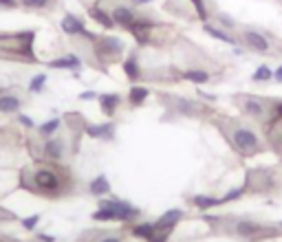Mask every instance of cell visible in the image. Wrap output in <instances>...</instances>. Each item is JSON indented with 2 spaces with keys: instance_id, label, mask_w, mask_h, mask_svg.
Masks as SVG:
<instances>
[{
  "instance_id": "29",
  "label": "cell",
  "mask_w": 282,
  "mask_h": 242,
  "mask_svg": "<svg viewBox=\"0 0 282 242\" xmlns=\"http://www.w3.org/2000/svg\"><path fill=\"white\" fill-rule=\"evenodd\" d=\"M44 81H47V77H44V75H35V77H33V81H31V86H29V90H31V92L42 90Z\"/></svg>"
},
{
  "instance_id": "16",
  "label": "cell",
  "mask_w": 282,
  "mask_h": 242,
  "mask_svg": "<svg viewBox=\"0 0 282 242\" xmlns=\"http://www.w3.org/2000/svg\"><path fill=\"white\" fill-rule=\"evenodd\" d=\"M89 13H91V18L97 20V22H99L101 27H106V29H110V27H112V22H115V20H112L108 13H104L101 9H97V7H93Z\"/></svg>"
},
{
  "instance_id": "39",
  "label": "cell",
  "mask_w": 282,
  "mask_h": 242,
  "mask_svg": "<svg viewBox=\"0 0 282 242\" xmlns=\"http://www.w3.org/2000/svg\"><path fill=\"white\" fill-rule=\"evenodd\" d=\"M40 240H44V242H53V238H51V236H40Z\"/></svg>"
},
{
  "instance_id": "34",
  "label": "cell",
  "mask_w": 282,
  "mask_h": 242,
  "mask_svg": "<svg viewBox=\"0 0 282 242\" xmlns=\"http://www.w3.org/2000/svg\"><path fill=\"white\" fill-rule=\"evenodd\" d=\"M218 18H220V22H225L227 27H232V24H234V20H232V18H227V15H218Z\"/></svg>"
},
{
  "instance_id": "35",
  "label": "cell",
  "mask_w": 282,
  "mask_h": 242,
  "mask_svg": "<svg viewBox=\"0 0 282 242\" xmlns=\"http://www.w3.org/2000/svg\"><path fill=\"white\" fill-rule=\"evenodd\" d=\"M13 4H16L13 0H0V7H13Z\"/></svg>"
},
{
  "instance_id": "31",
  "label": "cell",
  "mask_w": 282,
  "mask_h": 242,
  "mask_svg": "<svg viewBox=\"0 0 282 242\" xmlns=\"http://www.w3.org/2000/svg\"><path fill=\"white\" fill-rule=\"evenodd\" d=\"M38 220H40V216H29V218H24V220H22L24 229H33L35 225H38Z\"/></svg>"
},
{
  "instance_id": "24",
  "label": "cell",
  "mask_w": 282,
  "mask_h": 242,
  "mask_svg": "<svg viewBox=\"0 0 282 242\" xmlns=\"http://www.w3.org/2000/svg\"><path fill=\"white\" fill-rule=\"evenodd\" d=\"M93 218L95 220H117V214L112 212V209H108V207H101L99 212L93 214Z\"/></svg>"
},
{
  "instance_id": "3",
  "label": "cell",
  "mask_w": 282,
  "mask_h": 242,
  "mask_svg": "<svg viewBox=\"0 0 282 242\" xmlns=\"http://www.w3.org/2000/svg\"><path fill=\"white\" fill-rule=\"evenodd\" d=\"M101 207H108L117 214V220H130L137 216V209L130 207L128 203H119V200H101Z\"/></svg>"
},
{
  "instance_id": "17",
  "label": "cell",
  "mask_w": 282,
  "mask_h": 242,
  "mask_svg": "<svg viewBox=\"0 0 282 242\" xmlns=\"http://www.w3.org/2000/svg\"><path fill=\"white\" fill-rule=\"evenodd\" d=\"M99 101H101V108H104L106 115H112L115 108L119 106V97H117V95H101Z\"/></svg>"
},
{
  "instance_id": "1",
  "label": "cell",
  "mask_w": 282,
  "mask_h": 242,
  "mask_svg": "<svg viewBox=\"0 0 282 242\" xmlns=\"http://www.w3.org/2000/svg\"><path fill=\"white\" fill-rule=\"evenodd\" d=\"M232 139L240 152H256L258 150V137L247 128H236L232 132Z\"/></svg>"
},
{
  "instance_id": "40",
  "label": "cell",
  "mask_w": 282,
  "mask_h": 242,
  "mask_svg": "<svg viewBox=\"0 0 282 242\" xmlns=\"http://www.w3.org/2000/svg\"><path fill=\"white\" fill-rule=\"evenodd\" d=\"M135 2H152V0H135Z\"/></svg>"
},
{
  "instance_id": "8",
  "label": "cell",
  "mask_w": 282,
  "mask_h": 242,
  "mask_svg": "<svg viewBox=\"0 0 282 242\" xmlns=\"http://www.w3.org/2000/svg\"><path fill=\"white\" fill-rule=\"evenodd\" d=\"M245 42L256 51H269V42H267V38H263V35L256 33V31H247V33H245Z\"/></svg>"
},
{
  "instance_id": "11",
  "label": "cell",
  "mask_w": 282,
  "mask_h": 242,
  "mask_svg": "<svg viewBox=\"0 0 282 242\" xmlns=\"http://www.w3.org/2000/svg\"><path fill=\"white\" fill-rule=\"evenodd\" d=\"M130 29H132V33L137 35V40H139V42H146V40H148V31L152 29V24L146 22V20H137V22L130 24Z\"/></svg>"
},
{
  "instance_id": "5",
  "label": "cell",
  "mask_w": 282,
  "mask_h": 242,
  "mask_svg": "<svg viewBox=\"0 0 282 242\" xmlns=\"http://www.w3.org/2000/svg\"><path fill=\"white\" fill-rule=\"evenodd\" d=\"M263 231H265V229L260 227V225L251 223V220H240V223L236 225V234L243 236V238H254V236L263 234Z\"/></svg>"
},
{
  "instance_id": "27",
  "label": "cell",
  "mask_w": 282,
  "mask_h": 242,
  "mask_svg": "<svg viewBox=\"0 0 282 242\" xmlns=\"http://www.w3.org/2000/svg\"><path fill=\"white\" fill-rule=\"evenodd\" d=\"M58 128H60V119H51V121H47V123H42L40 132H42V135H53Z\"/></svg>"
},
{
  "instance_id": "26",
  "label": "cell",
  "mask_w": 282,
  "mask_h": 242,
  "mask_svg": "<svg viewBox=\"0 0 282 242\" xmlns=\"http://www.w3.org/2000/svg\"><path fill=\"white\" fill-rule=\"evenodd\" d=\"M110 130H112V126H89V135L91 137H106Z\"/></svg>"
},
{
  "instance_id": "22",
  "label": "cell",
  "mask_w": 282,
  "mask_h": 242,
  "mask_svg": "<svg viewBox=\"0 0 282 242\" xmlns=\"http://www.w3.org/2000/svg\"><path fill=\"white\" fill-rule=\"evenodd\" d=\"M146 97H148V88H139V86H135V88H132L130 90V101H132V104H141V101L143 99H146Z\"/></svg>"
},
{
  "instance_id": "12",
  "label": "cell",
  "mask_w": 282,
  "mask_h": 242,
  "mask_svg": "<svg viewBox=\"0 0 282 242\" xmlns=\"http://www.w3.org/2000/svg\"><path fill=\"white\" fill-rule=\"evenodd\" d=\"M174 106H177V110L181 112V115H188V117H192L194 112L198 110L196 104H194V101H189V99H186V97H177V99H174Z\"/></svg>"
},
{
  "instance_id": "33",
  "label": "cell",
  "mask_w": 282,
  "mask_h": 242,
  "mask_svg": "<svg viewBox=\"0 0 282 242\" xmlns=\"http://www.w3.org/2000/svg\"><path fill=\"white\" fill-rule=\"evenodd\" d=\"M20 123H22V126H27V128H31V126H33V121L29 119V117H24V115H20Z\"/></svg>"
},
{
  "instance_id": "20",
  "label": "cell",
  "mask_w": 282,
  "mask_h": 242,
  "mask_svg": "<svg viewBox=\"0 0 282 242\" xmlns=\"http://www.w3.org/2000/svg\"><path fill=\"white\" fill-rule=\"evenodd\" d=\"M205 33L207 35H212V38H216V40H223V42H229V44H236L232 38H229L227 33H223V31H218V29H214V27H209V24H205Z\"/></svg>"
},
{
  "instance_id": "14",
  "label": "cell",
  "mask_w": 282,
  "mask_h": 242,
  "mask_svg": "<svg viewBox=\"0 0 282 242\" xmlns=\"http://www.w3.org/2000/svg\"><path fill=\"white\" fill-rule=\"evenodd\" d=\"M78 66H80V60L75 55H66V58L51 62V69H78Z\"/></svg>"
},
{
  "instance_id": "6",
  "label": "cell",
  "mask_w": 282,
  "mask_h": 242,
  "mask_svg": "<svg viewBox=\"0 0 282 242\" xmlns=\"http://www.w3.org/2000/svg\"><path fill=\"white\" fill-rule=\"evenodd\" d=\"M62 31H64V33H69V35H78V33L89 35L84 31V24H82L75 15H66V18L62 20Z\"/></svg>"
},
{
  "instance_id": "21",
  "label": "cell",
  "mask_w": 282,
  "mask_h": 242,
  "mask_svg": "<svg viewBox=\"0 0 282 242\" xmlns=\"http://www.w3.org/2000/svg\"><path fill=\"white\" fill-rule=\"evenodd\" d=\"M186 80L194 81V84H205V81H209V75L203 71H189V73H186Z\"/></svg>"
},
{
  "instance_id": "18",
  "label": "cell",
  "mask_w": 282,
  "mask_h": 242,
  "mask_svg": "<svg viewBox=\"0 0 282 242\" xmlns=\"http://www.w3.org/2000/svg\"><path fill=\"white\" fill-rule=\"evenodd\" d=\"M110 189V185H108V178L106 176H97L93 183H91V192L95 194V196H101V194H106Z\"/></svg>"
},
{
  "instance_id": "4",
  "label": "cell",
  "mask_w": 282,
  "mask_h": 242,
  "mask_svg": "<svg viewBox=\"0 0 282 242\" xmlns=\"http://www.w3.org/2000/svg\"><path fill=\"white\" fill-rule=\"evenodd\" d=\"M35 185L40 189H47V192H55L60 187V178L51 169H38L35 172Z\"/></svg>"
},
{
  "instance_id": "23",
  "label": "cell",
  "mask_w": 282,
  "mask_h": 242,
  "mask_svg": "<svg viewBox=\"0 0 282 242\" xmlns=\"http://www.w3.org/2000/svg\"><path fill=\"white\" fill-rule=\"evenodd\" d=\"M124 71H126V75L130 77V80H137V77H139V69H137L135 60H126L124 62Z\"/></svg>"
},
{
  "instance_id": "25",
  "label": "cell",
  "mask_w": 282,
  "mask_h": 242,
  "mask_svg": "<svg viewBox=\"0 0 282 242\" xmlns=\"http://www.w3.org/2000/svg\"><path fill=\"white\" fill-rule=\"evenodd\" d=\"M194 203H196V207L207 209V207H214V205H218V200H216V198H209V196H194Z\"/></svg>"
},
{
  "instance_id": "30",
  "label": "cell",
  "mask_w": 282,
  "mask_h": 242,
  "mask_svg": "<svg viewBox=\"0 0 282 242\" xmlns=\"http://www.w3.org/2000/svg\"><path fill=\"white\" fill-rule=\"evenodd\" d=\"M20 2H22L24 7H29V9H40V7L47 4V0H20Z\"/></svg>"
},
{
  "instance_id": "37",
  "label": "cell",
  "mask_w": 282,
  "mask_h": 242,
  "mask_svg": "<svg viewBox=\"0 0 282 242\" xmlns=\"http://www.w3.org/2000/svg\"><path fill=\"white\" fill-rule=\"evenodd\" d=\"M99 242H121L119 238H115V236H108V238H101Z\"/></svg>"
},
{
  "instance_id": "28",
  "label": "cell",
  "mask_w": 282,
  "mask_h": 242,
  "mask_svg": "<svg viewBox=\"0 0 282 242\" xmlns=\"http://www.w3.org/2000/svg\"><path fill=\"white\" fill-rule=\"evenodd\" d=\"M265 80H271V71L267 69V66H260L254 73V81H265Z\"/></svg>"
},
{
  "instance_id": "9",
  "label": "cell",
  "mask_w": 282,
  "mask_h": 242,
  "mask_svg": "<svg viewBox=\"0 0 282 242\" xmlns=\"http://www.w3.org/2000/svg\"><path fill=\"white\" fill-rule=\"evenodd\" d=\"M112 20H115L117 24H121V27H128L130 29V24L135 22V18H132V11L126 7H117L115 11H112Z\"/></svg>"
},
{
  "instance_id": "38",
  "label": "cell",
  "mask_w": 282,
  "mask_h": 242,
  "mask_svg": "<svg viewBox=\"0 0 282 242\" xmlns=\"http://www.w3.org/2000/svg\"><path fill=\"white\" fill-rule=\"evenodd\" d=\"M276 80H278V81H282V66H280L278 71H276Z\"/></svg>"
},
{
  "instance_id": "36",
  "label": "cell",
  "mask_w": 282,
  "mask_h": 242,
  "mask_svg": "<svg viewBox=\"0 0 282 242\" xmlns=\"http://www.w3.org/2000/svg\"><path fill=\"white\" fill-rule=\"evenodd\" d=\"M80 97H82V99H93V97H95V92H91V90H89V92H82Z\"/></svg>"
},
{
  "instance_id": "41",
  "label": "cell",
  "mask_w": 282,
  "mask_h": 242,
  "mask_svg": "<svg viewBox=\"0 0 282 242\" xmlns=\"http://www.w3.org/2000/svg\"><path fill=\"white\" fill-rule=\"evenodd\" d=\"M278 117H282V106L278 108Z\"/></svg>"
},
{
  "instance_id": "7",
  "label": "cell",
  "mask_w": 282,
  "mask_h": 242,
  "mask_svg": "<svg viewBox=\"0 0 282 242\" xmlns=\"http://www.w3.org/2000/svg\"><path fill=\"white\" fill-rule=\"evenodd\" d=\"M183 216V212L181 209H170V212H166L161 216V218H159V223L155 225L157 229H172L174 225H177V220L181 218Z\"/></svg>"
},
{
  "instance_id": "2",
  "label": "cell",
  "mask_w": 282,
  "mask_h": 242,
  "mask_svg": "<svg viewBox=\"0 0 282 242\" xmlns=\"http://www.w3.org/2000/svg\"><path fill=\"white\" fill-rule=\"evenodd\" d=\"M121 51H124V44H121V40H117V38H106L97 44V55H99L101 60L117 58Z\"/></svg>"
},
{
  "instance_id": "32",
  "label": "cell",
  "mask_w": 282,
  "mask_h": 242,
  "mask_svg": "<svg viewBox=\"0 0 282 242\" xmlns=\"http://www.w3.org/2000/svg\"><path fill=\"white\" fill-rule=\"evenodd\" d=\"M194 4H196V13H198V18H207V11H205V7H203V2L201 0H194Z\"/></svg>"
},
{
  "instance_id": "13",
  "label": "cell",
  "mask_w": 282,
  "mask_h": 242,
  "mask_svg": "<svg viewBox=\"0 0 282 242\" xmlns=\"http://www.w3.org/2000/svg\"><path fill=\"white\" fill-rule=\"evenodd\" d=\"M20 108V99L13 95H2L0 97V112H16Z\"/></svg>"
},
{
  "instance_id": "19",
  "label": "cell",
  "mask_w": 282,
  "mask_h": 242,
  "mask_svg": "<svg viewBox=\"0 0 282 242\" xmlns=\"http://www.w3.org/2000/svg\"><path fill=\"white\" fill-rule=\"evenodd\" d=\"M132 234L137 236V238H146V240H150L152 238V234H155V225H139V227H135V231Z\"/></svg>"
},
{
  "instance_id": "10",
  "label": "cell",
  "mask_w": 282,
  "mask_h": 242,
  "mask_svg": "<svg viewBox=\"0 0 282 242\" xmlns=\"http://www.w3.org/2000/svg\"><path fill=\"white\" fill-rule=\"evenodd\" d=\"M243 108H245V112L251 117H260V115H265V106L260 104L256 97H245V101H243Z\"/></svg>"
},
{
  "instance_id": "15",
  "label": "cell",
  "mask_w": 282,
  "mask_h": 242,
  "mask_svg": "<svg viewBox=\"0 0 282 242\" xmlns=\"http://www.w3.org/2000/svg\"><path fill=\"white\" fill-rule=\"evenodd\" d=\"M44 152H47V157H51V159H60V157H62V152H64L62 141H58V139H51L47 146H44Z\"/></svg>"
}]
</instances>
